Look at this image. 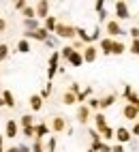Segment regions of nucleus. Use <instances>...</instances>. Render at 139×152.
I'll return each mask as SVG.
<instances>
[{"label":"nucleus","mask_w":139,"mask_h":152,"mask_svg":"<svg viewBox=\"0 0 139 152\" xmlns=\"http://www.w3.org/2000/svg\"><path fill=\"white\" fill-rule=\"evenodd\" d=\"M54 34H56L58 39H75V26H71V24H60V22H58Z\"/></svg>","instance_id":"1"},{"label":"nucleus","mask_w":139,"mask_h":152,"mask_svg":"<svg viewBox=\"0 0 139 152\" xmlns=\"http://www.w3.org/2000/svg\"><path fill=\"white\" fill-rule=\"evenodd\" d=\"M114 13H116V22H124L131 17V7L126 2H116L114 4Z\"/></svg>","instance_id":"2"},{"label":"nucleus","mask_w":139,"mask_h":152,"mask_svg":"<svg viewBox=\"0 0 139 152\" xmlns=\"http://www.w3.org/2000/svg\"><path fill=\"white\" fill-rule=\"evenodd\" d=\"M105 32L109 34V39H116V37L124 34V30H122L120 22H116V19H107V22H105Z\"/></svg>","instance_id":"3"},{"label":"nucleus","mask_w":139,"mask_h":152,"mask_svg":"<svg viewBox=\"0 0 139 152\" xmlns=\"http://www.w3.org/2000/svg\"><path fill=\"white\" fill-rule=\"evenodd\" d=\"M114 137H116V141H118L120 146L128 144V141L133 139V135H131V129H126V126H118V129L114 131Z\"/></svg>","instance_id":"4"},{"label":"nucleus","mask_w":139,"mask_h":152,"mask_svg":"<svg viewBox=\"0 0 139 152\" xmlns=\"http://www.w3.org/2000/svg\"><path fill=\"white\" fill-rule=\"evenodd\" d=\"M82 56H84V64H90L98 58V47L96 45H86L82 49Z\"/></svg>","instance_id":"5"},{"label":"nucleus","mask_w":139,"mask_h":152,"mask_svg":"<svg viewBox=\"0 0 139 152\" xmlns=\"http://www.w3.org/2000/svg\"><path fill=\"white\" fill-rule=\"evenodd\" d=\"M17 135H19V124H17V120L9 118V120H7V124H4V137L15 139Z\"/></svg>","instance_id":"6"},{"label":"nucleus","mask_w":139,"mask_h":152,"mask_svg":"<svg viewBox=\"0 0 139 152\" xmlns=\"http://www.w3.org/2000/svg\"><path fill=\"white\" fill-rule=\"evenodd\" d=\"M124 99H126V105H133L137 111H139V94L137 92H133V88L131 86H124Z\"/></svg>","instance_id":"7"},{"label":"nucleus","mask_w":139,"mask_h":152,"mask_svg":"<svg viewBox=\"0 0 139 152\" xmlns=\"http://www.w3.org/2000/svg\"><path fill=\"white\" fill-rule=\"evenodd\" d=\"M24 39H26V41L34 39V41H41V43H45L47 39H49V32H47L45 28H39V30H34V32H24Z\"/></svg>","instance_id":"8"},{"label":"nucleus","mask_w":139,"mask_h":152,"mask_svg":"<svg viewBox=\"0 0 139 152\" xmlns=\"http://www.w3.org/2000/svg\"><path fill=\"white\" fill-rule=\"evenodd\" d=\"M49 4L47 0H41V2H36L34 4V15H36V19H45V17H49Z\"/></svg>","instance_id":"9"},{"label":"nucleus","mask_w":139,"mask_h":152,"mask_svg":"<svg viewBox=\"0 0 139 152\" xmlns=\"http://www.w3.org/2000/svg\"><path fill=\"white\" fill-rule=\"evenodd\" d=\"M64 129H68L66 126V120L62 116H54L52 118V124H49V131H54V133H62Z\"/></svg>","instance_id":"10"},{"label":"nucleus","mask_w":139,"mask_h":152,"mask_svg":"<svg viewBox=\"0 0 139 152\" xmlns=\"http://www.w3.org/2000/svg\"><path fill=\"white\" fill-rule=\"evenodd\" d=\"M90 116H92V111L88 109L86 105H79V107H77V114H75V118H77V122H79V124H86L88 120H90Z\"/></svg>","instance_id":"11"},{"label":"nucleus","mask_w":139,"mask_h":152,"mask_svg":"<svg viewBox=\"0 0 139 152\" xmlns=\"http://www.w3.org/2000/svg\"><path fill=\"white\" fill-rule=\"evenodd\" d=\"M47 135H49V124L47 122L34 124V139H41L43 141V137H47Z\"/></svg>","instance_id":"12"},{"label":"nucleus","mask_w":139,"mask_h":152,"mask_svg":"<svg viewBox=\"0 0 139 152\" xmlns=\"http://www.w3.org/2000/svg\"><path fill=\"white\" fill-rule=\"evenodd\" d=\"M116 99H118V94H105L103 99H98V111H103V109H107V107H111L114 103H116Z\"/></svg>","instance_id":"13"},{"label":"nucleus","mask_w":139,"mask_h":152,"mask_svg":"<svg viewBox=\"0 0 139 152\" xmlns=\"http://www.w3.org/2000/svg\"><path fill=\"white\" fill-rule=\"evenodd\" d=\"M122 116H124L126 120H131V122H137V120H139V111H137L133 105H124V107H122Z\"/></svg>","instance_id":"14"},{"label":"nucleus","mask_w":139,"mask_h":152,"mask_svg":"<svg viewBox=\"0 0 139 152\" xmlns=\"http://www.w3.org/2000/svg\"><path fill=\"white\" fill-rule=\"evenodd\" d=\"M111 45H114V39H109V37L101 39V41H98V47H101V54H103V56H111Z\"/></svg>","instance_id":"15"},{"label":"nucleus","mask_w":139,"mask_h":152,"mask_svg":"<svg viewBox=\"0 0 139 152\" xmlns=\"http://www.w3.org/2000/svg\"><path fill=\"white\" fill-rule=\"evenodd\" d=\"M92 118H94V126H96V131H103V129L107 126V116L103 114V111H96Z\"/></svg>","instance_id":"16"},{"label":"nucleus","mask_w":139,"mask_h":152,"mask_svg":"<svg viewBox=\"0 0 139 152\" xmlns=\"http://www.w3.org/2000/svg\"><path fill=\"white\" fill-rule=\"evenodd\" d=\"M28 103H30V109L32 111H41L43 109V99L39 96V94H32L30 99H28Z\"/></svg>","instance_id":"17"},{"label":"nucleus","mask_w":139,"mask_h":152,"mask_svg":"<svg viewBox=\"0 0 139 152\" xmlns=\"http://www.w3.org/2000/svg\"><path fill=\"white\" fill-rule=\"evenodd\" d=\"M75 37L82 39V43H84V45H90V34H88V30H86V28L75 26Z\"/></svg>","instance_id":"18"},{"label":"nucleus","mask_w":139,"mask_h":152,"mask_svg":"<svg viewBox=\"0 0 139 152\" xmlns=\"http://www.w3.org/2000/svg\"><path fill=\"white\" fill-rule=\"evenodd\" d=\"M56 26H58V19H56V15H49V17H45V24H43V28L47 30L49 34H52V32H56Z\"/></svg>","instance_id":"19"},{"label":"nucleus","mask_w":139,"mask_h":152,"mask_svg":"<svg viewBox=\"0 0 139 152\" xmlns=\"http://www.w3.org/2000/svg\"><path fill=\"white\" fill-rule=\"evenodd\" d=\"M126 45L122 43V41H116V39H114V45H111V56H122L124 52H126Z\"/></svg>","instance_id":"20"},{"label":"nucleus","mask_w":139,"mask_h":152,"mask_svg":"<svg viewBox=\"0 0 139 152\" xmlns=\"http://www.w3.org/2000/svg\"><path fill=\"white\" fill-rule=\"evenodd\" d=\"M68 64H71V66H82L84 64V56H82V52H73L71 54V58H68Z\"/></svg>","instance_id":"21"},{"label":"nucleus","mask_w":139,"mask_h":152,"mask_svg":"<svg viewBox=\"0 0 139 152\" xmlns=\"http://www.w3.org/2000/svg\"><path fill=\"white\" fill-rule=\"evenodd\" d=\"M22 129H26V126H34V116H30V114H24L22 118H19V122H17Z\"/></svg>","instance_id":"22"},{"label":"nucleus","mask_w":139,"mask_h":152,"mask_svg":"<svg viewBox=\"0 0 139 152\" xmlns=\"http://www.w3.org/2000/svg\"><path fill=\"white\" fill-rule=\"evenodd\" d=\"M2 101H4V105L7 107H15V96H13V92H11V90H4V92H2Z\"/></svg>","instance_id":"23"},{"label":"nucleus","mask_w":139,"mask_h":152,"mask_svg":"<svg viewBox=\"0 0 139 152\" xmlns=\"http://www.w3.org/2000/svg\"><path fill=\"white\" fill-rule=\"evenodd\" d=\"M114 131H116V129H111V126L107 124L103 131H98V135H101V139H103V141H111V139H114Z\"/></svg>","instance_id":"24"},{"label":"nucleus","mask_w":139,"mask_h":152,"mask_svg":"<svg viewBox=\"0 0 139 152\" xmlns=\"http://www.w3.org/2000/svg\"><path fill=\"white\" fill-rule=\"evenodd\" d=\"M24 28H26V32H34L41 26H39V19H24Z\"/></svg>","instance_id":"25"},{"label":"nucleus","mask_w":139,"mask_h":152,"mask_svg":"<svg viewBox=\"0 0 139 152\" xmlns=\"http://www.w3.org/2000/svg\"><path fill=\"white\" fill-rule=\"evenodd\" d=\"M62 103L64 105H75L77 103V96L73 92H68V90H64V92H62Z\"/></svg>","instance_id":"26"},{"label":"nucleus","mask_w":139,"mask_h":152,"mask_svg":"<svg viewBox=\"0 0 139 152\" xmlns=\"http://www.w3.org/2000/svg\"><path fill=\"white\" fill-rule=\"evenodd\" d=\"M90 94H92V88H90V86H88L86 90H82V92H79V94H77V103H79V105H84V103H86V101H88V99H90Z\"/></svg>","instance_id":"27"},{"label":"nucleus","mask_w":139,"mask_h":152,"mask_svg":"<svg viewBox=\"0 0 139 152\" xmlns=\"http://www.w3.org/2000/svg\"><path fill=\"white\" fill-rule=\"evenodd\" d=\"M17 52H19V54H28V52H30V41L19 39V41H17Z\"/></svg>","instance_id":"28"},{"label":"nucleus","mask_w":139,"mask_h":152,"mask_svg":"<svg viewBox=\"0 0 139 152\" xmlns=\"http://www.w3.org/2000/svg\"><path fill=\"white\" fill-rule=\"evenodd\" d=\"M22 15H24V19H36V15H34V4H26V9L22 11Z\"/></svg>","instance_id":"29"},{"label":"nucleus","mask_w":139,"mask_h":152,"mask_svg":"<svg viewBox=\"0 0 139 152\" xmlns=\"http://www.w3.org/2000/svg\"><path fill=\"white\" fill-rule=\"evenodd\" d=\"M58 62H60V52H52V56H49V66H54V69H58Z\"/></svg>","instance_id":"30"},{"label":"nucleus","mask_w":139,"mask_h":152,"mask_svg":"<svg viewBox=\"0 0 139 152\" xmlns=\"http://www.w3.org/2000/svg\"><path fill=\"white\" fill-rule=\"evenodd\" d=\"M75 52V49H73V45H64L62 49H60V58H64V60H68V58H71V54Z\"/></svg>","instance_id":"31"},{"label":"nucleus","mask_w":139,"mask_h":152,"mask_svg":"<svg viewBox=\"0 0 139 152\" xmlns=\"http://www.w3.org/2000/svg\"><path fill=\"white\" fill-rule=\"evenodd\" d=\"M9 54H11V49H9V45H7V43H0V62L9 58Z\"/></svg>","instance_id":"32"},{"label":"nucleus","mask_w":139,"mask_h":152,"mask_svg":"<svg viewBox=\"0 0 139 152\" xmlns=\"http://www.w3.org/2000/svg\"><path fill=\"white\" fill-rule=\"evenodd\" d=\"M30 152H45L43 141H41V139H34V141H32V148H30Z\"/></svg>","instance_id":"33"},{"label":"nucleus","mask_w":139,"mask_h":152,"mask_svg":"<svg viewBox=\"0 0 139 152\" xmlns=\"http://www.w3.org/2000/svg\"><path fill=\"white\" fill-rule=\"evenodd\" d=\"M94 41H101V26H96L90 34V45H94Z\"/></svg>","instance_id":"34"},{"label":"nucleus","mask_w":139,"mask_h":152,"mask_svg":"<svg viewBox=\"0 0 139 152\" xmlns=\"http://www.w3.org/2000/svg\"><path fill=\"white\" fill-rule=\"evenodd\" d=\"M49 94H52V82H47V84H45V88L41 90V94H39V96H41V99L45 101V99H47Z\"/></svg>","instance_id":"35"},{"label":"nucleus","mask_w":139,"mask_h":152,"mask_svg":"<svg viewBox=\"0 0 139 152\" xmlns=\"http://www.w3.org/2000/svg\"><path fill=\"white\" fill-rule=\"evenodd\" d=\"M128 52H131L133 56H137V58H139V39H135V41L131 43V47H128Z\"/></svg>","instance_id":"36"},{"label":"nucleus","mask_w":139,"mask_h":152,"mask_svg":"<svg viewBox=\"0 0 139 152\" xmlns=\"http://www.w3.org/2000/svg\"><path fill=\"white\" fill-rule=\"evenodd\" d=\"M56 146H58V141H56V137L52 135L47 139V152H56Z\"/></svg>","instance_id":"37"},{"label":"nucleus","mask_w":139,"mask_h":152,"mask_svg":"<svg viewBox=\"0 0 139 152\" xmlns=\"http://www.w3.org/2000/svg\"><path fill=\"white\" fill-rule=\"evenodd\" d=\"M88 135H90L92 144H98V141H103V139H101V135H98V131H96V129H90V133H88Z\"/></svg>","instance_id":"38"},{"label":"nucleus","mask_w":139,"mask_h":152,"mask_svg":"<svg viewBox=\"0 0 139 152\" xmlns=\"http://www.w3.org/2000/svg\"><path fill=\"white\" fill-rule=\"evenodd\" d=\"M22 135H24V137H34V126H26V129H22Z\"/></svg>","instance_id":"39"},{"label":"nucleus","mask_w":139,"mask_h":152,"mask_svg":"<svg viewBox=\"0 0 139 152\" xmlns=\"http://www.w3.org/2000/svg\"><path fill=\"white\" fill-rule=\"evenodd\" d=\"M68 92H73V94H75V96H77V94H79V92H82V90H79V84H77V82H73V84H71V86H68Z\"/></svg>","instance_id":"40"},{"label":"nucleus","mask_w":139,"mask_h":152,"mask_svg":"<svg viewBox=\"0 0 139 152\" xmlns=\"http://www.w3.org/2000/svg\"><path fill=\"white\" fill-rule=\"evenodd\" d=\"M26 4H28L26 0H19V2H15V4H13V9H15V11H24Z\"/></svg>","instance_id":"41"},{"label":"nucleus","mask_w":139,"mask_h":152,"mask_svg":"<svg viewBox=\"0 0 139 152\" xmlns=\"http://www.w3.org/2000/svg\"><path fill=\"white\" fill-rule=\"evenodd\" d=\"M128 32H131V37H133V41H135V39H139V28H137V26H133L131 30H128Z\"/></svg>","instance_id":"42"},{"label":"nucleus","mask_w":139,"mask_h":152,"mask_svg":"<svg viewBox=\"0 0 139 152\" xmlns=\"http://www.w3.org/2000/svg\"><path fill=\"white\" fill-rule=\"evenodd\" d=\"M131 135H133V137H135V135H139V120L133 124V129H131Z\"/></svg>","instance_id":"43"},{"label":"nucleus","mask_w":139,"mask_h":152,"mask_svg":"<svg viewBox=\"0 0 139 152\" xmlns=\"http://www.w3.org/2000/svg\"><path fill=\"white\" fill-rule=\"evenodd\" d=\"M107 11H105V9H103V11H98V22H105V19H107Z\"/></svg>","instance_id":"44"},{"label":"nucleus","mask_w":139,"mask_h":152,"mask_svg":"<svg viewBox=\"0 0 139 152\" xmlns=\"http://www.w3.org/2000/svg\"><path fill=\"white\" fill-rule=\"evenodd\" d=\"M111 152H124V146H120V144H114V146H111Z\"/></svg>","instance_id":"45"},{"label":"nucleus","mask_w":139,"mask_h":152,"mask_svg":"<svg viewBox=\"0 0 139 152\" xmlns=\"http://www.w3.org/2000/svg\"><path fill=\"white\" fill-rule=\"evenodd\" d=\"M94 9H96V13L103 11V9H105V2H94Z\"/></svg>","instance_id":"46"},{"label":"nucleus","mask_w":139,"mask_h":152,"mask_svg":"<svg viewBox=\"0 0 139 152\" xmlns=\"http://www.w3.org/2000/svg\"><path fill=\"white\" fill-rule=\"evenodd\" d=\"M4 30H7V19L0 17V32H4Z\"/></svg>","instance_id":"47"},{"label":"nucleus","mask_w":139,"mask_h":152,"mask_svg":"<svg viewBox=\"0 0 139 152\" xmlns=\"http://www.w3.org/2000/svg\"><path fill=\"white\" fill-rule=\"evenodd\" d=\"M0 152H4V135H0Z\"/></svg>","instance_id":"48"},{"label":"nucleus","mask_w":139,"mask_h":152,"mask_svg":"<svg viewBox=\"0 0 139 152\" xmlns=\"http://www.w3.org/2000/svg\"><path fill=\"white\" fill-rule=\"evenodd\" d=\"M0 107H4V101H2V96H0Z\"/></svg>","instance_id":"49"},{"label":"nucleus","mask_w":139,"mask_h":152,"mask_svg":"<svg viewBox=\"0 0 139 152\" xmlns=\"http://www.w3.org/2000/svg\"><path fill=\"white\" fill-rule=\"evenodd\" d=\"M0 84H2V75H0Z\"/></svg>","instance_id":"50"},{"label":"nucleus","mask_w":139,"mask_h":152,"mask_svg":"<svg viewBox=\"0 0 139 152\" xmlns=\"http://www.w3.org/2000/svg\"><path fill=\"white\" fill-rule=\"evenodd\" d=\"M88 152H92V150H88Z\"/></svg>","instance_id":"51"},{"label":"nucleus","mask_w":139,"mask_h":152,"mask_svg":"<svg viewBox=\"0 0 139 152\" xmlns=\"http://www.w3.org/2000/svg\"><path fill=\"white\" fill-rule=\"evenodd\" d=\"M137 28H139V26H137Z\"/></svg>","instance_id":"52"}]
</instances>
